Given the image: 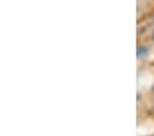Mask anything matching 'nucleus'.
<instances>
[{
	"label": "nucleus",
	"instance_id": "1",
	"mask_svg": "<svg viewBox=\"0 0 154 136\" xmlns=\"http://www.w3.org/2000/svg\"><path fill=\"white\" fill-rule=\"evenodd\" d=\"M138 56L139 58H144V56L147 55V47H144V45H140V47H138Z\"/></svg>",
	"mask_w": 154,
	"mask_h": 136
}]
</instances>
